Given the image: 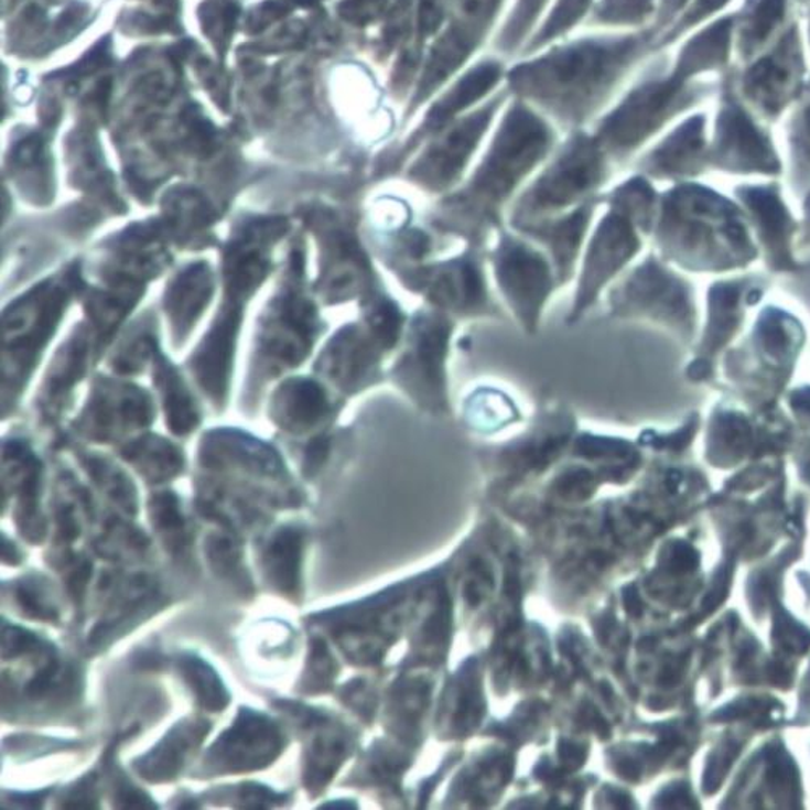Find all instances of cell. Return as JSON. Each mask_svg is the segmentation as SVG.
<instances>
[{
	"label": "cell",
	"mask_w": 810,
	"mask_h": 810,
	"mask_svg": "<svg viewBox=\"0 0 810 810\" xmlns=\"http://www.w3.org/2000/svg\"><path fill=\"white\" fill-rule=\"evenodd\" d=\"M284 738L271 719L250 709H241L235 725L226 730L205 754V770L212 774H241L270 766Z\"/></svg>",
	"instance_id": "obj_1"
},
{
	"label": "cell",
	"mask_w": 810,
	"mask_h": 810,
	"mask_svg": "<svg viewBox=\"0 0 810 810\" xmlns=\"http://www.w3.org/2000/svg\"><path fill=\"white\" fill-rule=\"evenodd\" d=\"M207 732V722L191 719L176 723L151 753L136 760L134 770L148 781L172 780Z\"/></svg>",
	"instance_id": "obj_2"
},
{
	"label": "cell",
	"mask_w": 810,
	"mask_h": 810,
	"mask_svg": "<svg viewBox=\"0 0 810 810\" xmlns=\"http://www.w3.org/2000/svg\"><path fill=\"white\" fill-rule=\"evenodd\" d=\"M301 549V533L295 528H283L274 534L263 558L271 585L290 596L298 591Z\"/></svg>",
	"instance_id": "obj_3"
},
{
	"label": "cell",
	"mask_w": 810,
	"mask_h": 810,
	"mask_svg": "<svg viewBox=\"0 0 810 810\" xmlns=\"http://www.w3.org/2000/svg\"><path fill=\"white\" fill-rule=\"evenodd\" d=\"M180 672L204 709L210 712L224 711L229 701L228 691L207 662L199 657H183L180 660Z\"/></svg>",
	"instance_id": "obj_4"
},
{
	"label": "cell",
	"mask_w": 810,
	"mask_h": 810,
	"mask_svg": "<svg viewBox=\"0 0 810 810\" xmlns=\"http://www.w3.org/2000/svg\"><path fill=\"white\" fill-rule=\"evenodd\" d=\"M730 30H732V22L730 20H723V22L715 23L714 26L709 28L693 43L688 45L683 64L680 65V68H683L684 75L687 73L698 72V69L712 67V65L722 62L725 58L726 51H728Z\"/></svg>",
	"instance_id": "obj_5"
},
{
	"label": "cell",
	"mask_w": 810,
	"mask_h": 810,
	"mask_svg": "<svg viewBox=\"0 0 810 810\" xmlns=\"http://www.w3.org/2000/svg\"><path fill=\"white\" fill-rule=\"evenodd\" d=\"M152 521L159 531L166 534L181 533L183 531V518L180 516L175 497L170 495L159 496L152 503Z\"/></svg>",
	"instance_id": "obj_6"
},
{
	"label": "cell",
	"mask_w": 810,
	"mask_h": 810,
	"mask_svg": "<svg viewBox=\"0 0 810 810\" xmlns=\"http://www.w3.org/2000/svg\"><path fill=\"white\" fill-rule=\"evenodd\" d=\"M785 3L787 0H760L753 20L754 36L757 40L763 41L774 30L775 24L784 17Z\"/></svg>",
	"instance_id": "obj_7"
},
{
	"label": "cell",
	"mask_w": 810,
	"mask_h": 810,
	"mask_svg": "<svg viewBox=\"0 0 810 810\" xmlns=\"http://www.w3.org/2000/svg\"><path fill=\"white\" fill-rule=\"evenodd\" d=\"M19 600L20 604H22L24 608V612H26V614H30L31 617L41 618V620H51V618L57 617L54 608L47 606V604L44 603L43 597H41L40 591L34 590L33 586L20 587Z\"/></svg>",
	"instance_id": "obj_8"
},
{
	"label": "cell",
	"mask_w": 810,
	"mask_h": 810,
	"mask_svg": "<svg viewBox=\"0 0 810 810\" xmlns=\"http://www.w3.org/2000/svg\"><path fill=\"white\" fill-rule=\"evenodd\" d=\"M785 78V73L780 68L775 67L770 61H763L757 64L756 67L750 69L747 82L754 88H766V86L774 85V83L781 82Z\"/></svg>",
	"instance_id": "obj_9"
},
{
	"label": "cell",
	"mask_w": 810,
	"mask_h": 810,
	"mask_svg": "<svg viewBox=\"0 0 810 810\" xmlns=\"http://www.w3.org/2000/svg\"><path fill=\"white\" fill-rule=\"evenodd\" d=\"M723 3H726V0H701V3H699V10H701L702 15H704V13L714 12V10L721 9Z\"/></svg>",
	"instance_id": "obj_10"
}]
</instances>
